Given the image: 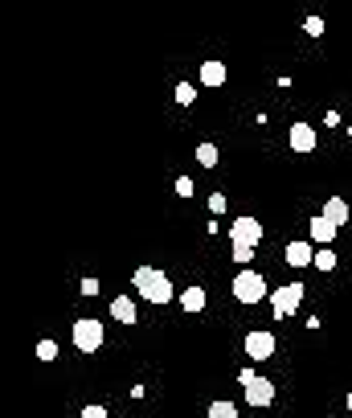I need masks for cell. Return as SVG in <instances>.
I'll list each match as a JSON object with an SVG mask.
<instances>
[{
	"mask_svg": "<svg viewBox=\"0 0 352 418\" xmlns=\"http://www.w3.org/2000/svg\"><path fill=\"white\" fill-rule=\"evenodd\" d=\"M132 287H135V295H143L148 304H168V299L176 295V291H173V279L164 275L160 267H135Z\"/></svg>",
	"mask_w": 352,
	"mask_h": 418,
	"instance_id": "6da1fadb",
	"label": "cell"
},
{
	"mask_svg": "<svg viewBox=\"0 0 352 418\" xmlns=\"http://www.w3.org/2000/svg\"><path fill=\"white\" fill-rule=\"evenodd\" d=\"M70 340H74V349H78V353H98V349H103V320L82 316L78 324L70 328Z\"/></svg>",
	"mask_w": 352,
	"mask_h": 418,
	"instance_id": "7a4b0ae2",
	"label": "cell"
},
{
	"mask_svg": "<svg viewBox=\"0 0 352 418\" xmlns=\"http://www.w3.org/2000/svg\"><path fill=\"white\" fill-rule=\"evenodd\" d=\"M266 295H270V291H266V279L258 275V271H238V275H234V299H238V304H258Z\"/></svg>",
	"mask_w": 352,
	"mask_h": 418,
	"instance_id": "3957f363",
	"label": "cell"
},
{
	"mask_svg": "<svg viewBox=\"0 0 352 418\" xmlns=\"http://www.w3.org/2000/svg\"><path fill=\"white\" fill-rule=\"evenodd\" d=\"M299 304H303V283H283V287L270 291V308H274L279 320L291 316V312H299Z\"/></svg>",
	"mask_w": 352,
	"mask_h": 418,
	"instance_id": "277c9868",
	"label": "cell"
},
{
	"mask_svg": "<svg viewBox=\"0 0 352 418\" xmlns=\"http://www.w3.org/2000/svg\"><path fill=\"white\" fill-rule=\"evenodd\" d=\"M229 242H234V246H258V242H263V226H258V218H250V214L234 218V226H229Z\"/></svg>",
	"mask_w": 352,
	"mask_h": 418,
	"instance_id": "5b68a950",
	"label": "cell"
},
{
	"mask_svg": "<svg viewBox=\"0 0 352 418\" xmlns=\"http://www.w3.org/2000/svg\"><path fill=\"white\" fill-rule=\"evenodd\" d=\"M274 349H279L274 332H266V328L246 332V357H250V361H266V357H274Z\"/></svg>",
	"mask_w": 352,
	"mask_h": 418,
	"instance_id": "8992f818",
	"label": "cell"
},
{
	"mask_svg": "<svg viewBox=\"0 0 352 418\" xmlns=\"http://www.w3.org/2000/svg\"><path fill=\"white\" fill-rule=\"evenodd\" d=\"M246 402H250V406H270V402H274V385H270L266 377H254V381L246 385Z\"/></svg>",
	"mask_w": 352,
	"mask_h": 418,
	"instance_id": "52a82bcc",
	"label": "cell"
},
{
	"mask_svg": "<svg viewBox=\"0 0 352 418\" xmlns=\"http://www.w3.org/2000/svg\"><path fill=\"white\" fill-rule=\"evenodd\" d=\"M315 143H319V136H315V128L299 119V123L291 128V148H295V152H315Z\"/></svg>",
	"mask_w": 352,
	"mask_h": 418,
	"instance_id": "ba28073f",
	"label": "cell"
},
{
	"mask_svg": "<svg viewBox=\"0 0 352 418\" xmlns=\"http://www.w3.org/2000/svg\"><path fill=\"white\" fill-rule=\"evenodd\" d=\"M349 201H344V197H336V193H332V197H328V201H324V218H328V222H332V226H336V230H340V226H344V222H349Z\"/></svg>",
	"mask_w": 352,
	"mask_h": 418,
	"instance_id": "9c48e42d",
	"label": "cell"
},
{
	"mask_svg": "<svg viewBox=\"0 0 352 418\" xmlns=\"http://www.w3.org/2000/svg\"><path fill=\"white\" fill-rule=\"evenodd\" d=\"M287 263H291V267H311V263H315V254H311V242H303V238L287 242Z\"/></svg>",
	"mask_w": 352,
	"mask_h": 418,
	"instance_id": "30bf717a",
	"label": "cell"
},
{
	"mask_svg": "<svg viewBox=\"0 0 352 418\" xmlns=\"http://www.w3.org/2000/svg\"><path fill=\"white\" fill-rule=\"evenodd\" d=\"M111 316H115L119 324H135V299L132 295H115V299H111Z\"/></svg>",
	"mask_w": 352,
	"mask_h": 418,
	"instance_id": "8fae6325",
	"label": "cell"
},
{
	"mask_svg": "<svg viewBox=\"0 0 352 418\" xmlns=\"http://www.w3.org/2000/svg\"><path fill=\"white\" fill-rule=\"evenodd\" d=\"M205 304H209V291H205V287H188V291L180 295V308H184V312H205Z\"/></svg>",
	"mask_w": 352,
	"mask_h": 418,
	"instance_id": "7c38bea8",
	"label": "cell"
},
{
	"mask_svg": "<svg viewBox=\"0 0 352 418\" xmlns=\"http://www.w3.org/2000/svg\"><path fill=\"white\" fill-rule=\"evenodd\" d=\"M308 226H311V242H324V246H328V242L336 238V226H332L324 214H319V218H311Z\"/></svg>",
	"mask_w": 352,
	"mask_h": 418,
	"instance_id": "4fadbf2b",
	"label": "cell"
},
{
	"mask_svg": "<svg viewBox=\"0 0 352 418\" xmlns=\"http://www.w3.org/2000/svg\"><path fill=\"white\" fill-rule=\"evenodd\" d=\"M201 82L205 87H221L225 82V66L221 62H201Z\"/></svg>",
	"mask_w": 352,
	"mask_h": 418,
	"instance_id": "5bb4252c",
	"label": "cell"
},
{
	"mask_svg": "<svg viewBox=\"0 0 352 418\" xmlns=\"http://www.w3.org/2000/svg\"><path fill=\"white\" fill-rule=\"evenodd\" d=\"M209 418H238V406L218 398V402H209Z\"/></svg>",
	"mask_w": 352,
	"mask_h": 418,
	"instance_id": "9a60e30c",
	"label": "cell"
},
{
	"mask_svg": "<svg viewBox=\"0 0 352 418\" xmlns=\"http://www.w3.org/2000/svg\"><path fill=\"white\" fill-rule=\"evenodd\" d=\"M197 160H201V168H213L218 164V143H197Z\"/></svg>",
	"mask_w": 352,
	"mask_h": 418,
	"instance_id": "2e32d148",
	"label": "cell"
},
{
	"mask_svg": "<svg viewBox=\"0 0 352 418\" xmlns=\"http://www.w3.org/2000/svg\"><path fill=\"white\" fill-rule=\"evenodd\" d=\"M193 98H197V87H193V82H176V103H180V107H188Z\"/></svg>",
	"mask_w": 352,
	"mask_h": 418,
	"instance_id": "e0dca14e",
	"label": "cell"
},
{
	"mask_svg": "<svg viewBox=\"0 0 352 418\" xmlns=\"http://www.w3.org/2000/svg\"><path fill=\"white\" fill-rule=\"evenodd\" d=\"M315 267H319V271H332V267H336V254H332V246L315 250Z\"/></svg>",
	"mask_w": 352,
	"mask_h": 418,
	"instance_id": "ac0fdd59",
	"label": "cell"
},
{
	"mask_svg": "<svg viewBox=\"0 0 352 418\" xmlns=\"http://www.w3.org/2000/svg\"><path fill=\"white\" fill-rule=\"evenodd\" d=\"M58 357V340H42L37 345V361H53Z\"/></svg>",
	"mask_w": 352,
	"mask_h": 418,
	"instance_id": "d6986e66",
	"label": "cell"
},
{
	"mask_svg": "<svg viewBox=\"0 0 352 418\" xmlns=\"http://www.w3.org/2000/svg\"><path fill=\"white\" fill-rule=\"evenodd\" d=\"M303 33H308V37H319V33H324V21H319V17H308V21H303Z\"/></svg>",
	"mask_w": 352,
	"mask_h": 418,
	"instance_id": "ffe728a7",
	"label": "cell"
},
{
	"mask_svg": "<svg viewBox=\"0 0 352 418\" xmlns=\"http://www.w3.org/2000/svg\"><path fill=\"white\" fill-rule=\"evenodd\" d=\"M250 259H254V246H234V263H242V267H246Z\"/></svg>",
	"mask_w": 352,
	"mask_h": 418,
	"instance_id": "44dd1931",
	"label": "cell"
},
{
	"mask_svg": "<svg viewBox=\"0 0 352 418\" xmlns=\"http://www.w3.org/2000/svg\"><path fill=\"white\" fill-rule=\"evenodd\" d=\"M176 197H193V177H176Z\"/></svg>",
	"mask_w": 352,
	"mask_h": 418,
	"instance_id": "7402d4cb",
	"label": "cell"
},
{
	"mask_svg": "<svg viewBox=\"0 0 352 418\" xmlns=\"http://www.w3.org/2000/svg\"><path fill=\"white\" fill-rule=\"evenodd\" d=\"M82 418H107V406H98V402L94 406H82Z\"/></svg>",
	"mask_w": 352,
	"mask_h": 418,
	"instance_id": "603a6c76",
	"label": "cell"
},
{
	"mask_svg": "<svg viewBox=\"0 0 352 418\" xmlns=\"http://www.w3.org/2000/svg\"><path fill=\"white\" fill-rule=\"evenodd\" d=\"M209 209H213V214H225V193H213V197H209Z\"/></svg>",
	"mask_w": 352,
	"mask_h": 418,
	"instance_id": "cb8c5ba5",
	"label": "cell"
},
{
	"mask_svg": "<svg viewBox=\"0 0 352 418\" xmlns=\"http://www.w3.org/2000/svg\"><path fill=\"white\" fill-rule=\"evenodd\" d=\"M82 295H98V279H82Z\"/></svg>",
	"mask_w": 352,
	"mask_h": 418,
	"instance_id": "d4e9b609",
	"label": "cell"
},
{
	"mask_svg": "<svg viewBox=\"0 0 352 418\" xmlns=\"http://www.w3.org/2000/svg\"><path fill=\"white\" fill-rule=\"evenodd\" d=\"M349 139H352V123H349Z\"/></svg>",
	"mask_w": 352,
	"mask_h": 418,
	"instance_id": "484cf974",
	"label": "cell"
}]
</instances>
